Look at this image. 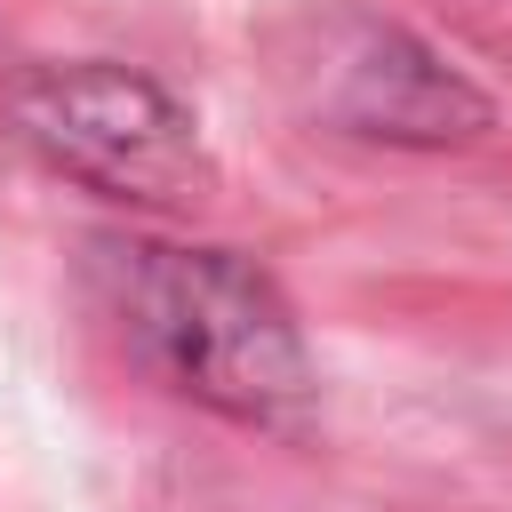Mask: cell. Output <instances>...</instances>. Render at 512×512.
Wrapping results in <instances>:
<instances>
[{"label":"cell","mask_w":512,"mask_h":512,"mask_svg":"<svg viewBox=\"0 0 512 512\" xmlns=\"http://www.w3.org/2000/svg\"><path fill=\"white\" fill-rule=\"evenodd\" d=\"M288 88L304 96V112H320L328 128L344 136H368V144H472L496 104L440 56L424 48L416 32L384 24V16H360V8H328L312 16L296 40H288Z\"/></svg>","instance_id":"cell-3"},{"label":"cell","mask_w":512,"mask_h":512,"mask_svg":"<svg viewBox=\"0 0 512 512\" xmlns=\"http://www.w3.org/2000/svg\"><path fill=\"white\" fill-rule=\"evenodd\" d=\"M120 336L200 408L240 424H296L312 408V352L288 296L232 248L104 240Z\"/></svg>","instance_id":"cell-1"},{"label":"cell","mask_w":512,"mask_h":512,"mask_svg":"<svg viewBox=\"0 0 512 512\" xmlns=\"http://www.w3.org/2000/svg\"><path fill=\"white\" fill-rule=\"evenodd\" d=\"M16 136L64 168L72 184H96L112 200H192L208 184L200 120L128 64H40L8 96Z\"/></svg>","instance_id":"cell-2"}]
</instances>
